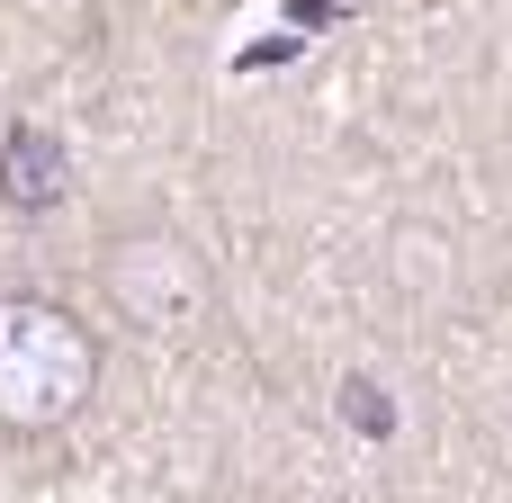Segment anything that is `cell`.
Returning a JSON list of instances; mask_svg holds the SVG:
<instances>
[{
    "mask_svg": "<svg viewBox=\"0 0 512 503\" xmlns=\"http://www.w3.org/2000/svg\"><path fill=\"white\" fill-rule=\"evenodd\" d=\"M99 288H108V306H117L135 333H180V324L207 315V261H198L180 234H162V225L117 234V243L99 252Z\"/></svg>",
    "mask_w": 512,
    "mask_h": 503,
    "instance_id": "obj_2",
    "label": "cell"
},
{
    "mask_svg": "<svg viewBox=\"0 0 512 503\" xmlns=\"http://www.w3.org/2000/svg\"><path fill=\"white\" fill-rule=\"evenodd\" d=\"M342 396H351V423H360V432H378V441H387V423H396V405H387V387H369V378H351V387H342Z\"/></svg>",
    "mask_w": 512,
    "mask_h": 503,
    "instance_id": "obj_4",
    "label": "cell"
},
{
    "mask_svg": "<svg viewBox=\"0 0 512 503\" xmlns=\"http://www.w3.org/2000/svg\"><path fill=\"white\" fill-rule=\"evenodd\" d=\"M99 396V333L54 297H0V432H63Z\"/></svg>",
    "mask_w": 512,
    "mask_h": 503,
    "instance_id": "obj_1",
    "label": "cell"
},
{
    "mask_svg": "<svg viewBox=\"0 0 512 503\" xmlns=\"http://www.w3.org/2000/svg\"><path fill=\"white\" fill-rule=\"evenodd\" d=\"M63 189H72V153H63V135L36 126V117H18V126L0 135V207H9V216H54Z\"/></svg>",
    "mask_w": 512,
    "mask_h": 503,
    "instance_id": "obj_3",
    "label": "cell"
}]
</instances>
